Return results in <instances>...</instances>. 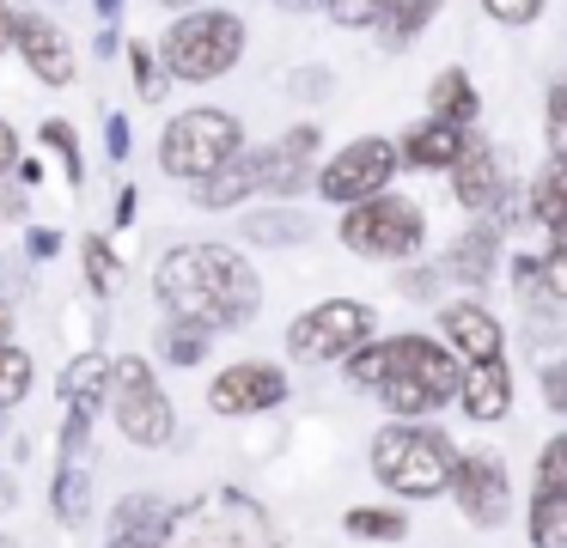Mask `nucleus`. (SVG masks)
<instances>
[{"label":"nucleus","mask_w":567,"mask_h":548,"mask_svg":"<svg viewBox=\"0 0 567 548\" xmlns=\"http://www.w3.org/2000/svg\"><path fill=\"white\" fill-rule=\"evenodd\" d=\"M111 153H116V158L128 153V122H123V116H111Z\"/></svg>","instance_id":"nucleus-41"},{"label":"nucleus","mask_w":567,"mask_h":548,"mask_svg":"<svg viewBox=\"0 0 567 548\" xmlns=\"http://www.w3.org/2000/svg\"><path fill=\"white\" fill-rule=\"evenodd\" d=\"M530 542L567 548V499H537V506H530Z\"/></svg>","instance_id":"nucleus-26"},{"label":"nucleus","mask_w":567,"mask_h":548,"mask_svg":"<svg viewBox=\"0 0 567 548\" xmlns=\"http://www.w3.org/2000/svg\"><path fill=\"white\" fill-rule=\"evenodd\" d=\"M55 518L62 524L86 518V463H80V445H68L62 475H55Z\"/></svg>","instance_id":"nucleus-23"},{"label":"nucleus","mask_w":567,"mask_h":548,"mask_svg":"<svg viewBox=\"0 0 567 548\" xmlns=\"http://www.w3.org/2000/svg\"><path fill=\"white\" fill-rule=\"evenodd\" d=\"M445 323V335H452V348L464 353L470 365H488V360H501V323H494L482 304H452V311L440 317Z\"/></svg>","instance_id":"nucleus-15"},{"label":"nucleus","mask_w":567,"mask_h":548,"mask_svg":"<svg viewBox=\"0 0 567 548\" xmlns=\"http://www.w3.org/2000/svg\"><path fill=\"white\" fill-rule=\"evenodd\" d=\"M452 494H457V506H464V518L476 524V530H494V524L506 518L513 487H506V469H501L494 451H470V457H457Z\"/></svg>","instance_id":"nucleus-10"},{"label":"nucleus","mask_w":567,"mask_h":548,"mask_svg":"<svg viewBox=\"0 0 567 548\" xmlns=\"http://www.w3.org/2000/svg\"><path fill=\"white\" fill-rule=\"evenodd\" d=\"M281 396H287V378L275 372L269 360H238L208 384V409L214 414H262Z\"/></svg>","instance_id":"nucleus-11"},{"label":"nucleus","mask_w":567,"mask_h":548,"mask_svg":"<svg viewBox=\"0 0 567 548\" xmlns=\"http://www.w3.org/2000/svg\"><path fill=\"white\" fill-rule=\"evenodd\" d=\"M202 348H208V335H202L196 323H172V329H165V353H172L177 365H196Z\"/></svg>","instance_id":"nucleus-30"},{"label":"nucleus","mask_w":567,"mask_h":548,"mask_svg":"<svg viewBox=\"0 0 567 548\" xmlns=\"http://www.w3.org/2000/svg\"><path fill=\"white\" fill-rule=\"evenodd\" d=\"M318 153V128H293L287 141H275V146H262L257 153V165H262V189H299V183L311 177L306 170V158Z\"/></svg>","instance_id":"nucleus-16"},{"label":"nucleus","mask_w":567,"mask_h":548,"mask_svg":"<svg viewBox=\"0 0 567 548\" xmlns=\"http://www.w3.org/2000/svg\"><path fill=\"white\" fill-rule=\"evenodd\" d=\"M281 7H318V0H281Z\"/></svg>","instance_id":"nucleus-46"},{"label":"nucleus","mask_w":567,"mask_h":548,"mask_svg":"<svg viewBox=\"0 0 567 548\" xmlns=\"http://www.w3.org/2000/svg\"><path fill=\"white\" fill-rule=\"evenodd\" d=\"M172 524H177L172 506L153 499V494H128V499H116V511H111V536L116 542H141V548H165Z\"/></svg>","instance_id":"nucleus-13"},{"label":"nucleus","mask_w":567,"mask_h":548,"mask_svg":"<svg viewBox=\"0 0 567 548\" xmlns=\"http://www.w3.org/2000/svg\"><path fill=\"white\" fill-rule=\"evenodd\" d=\"M494 195H501V165H494V153L482 141H470V153L457 158V201H464V207H488Z\"/></svg>","instance_id":"nucleus-18"},{"label":"nucleus","mask_w":567,"mask_h":548,"mask_svg":"<svg viewBox=\"0 0 567 548\" xmlns=\"http://www.w3.org/2000/svg\"><path fill=\"white\" fill-rule=\"evenodd\" d=\"M92 7H99V12H104V19H111V12H116V0H92Z\"/></svg>","instance_id":"nucleus-45"},{"label":"nucleus","mask_w":567,"mask_h":548,"mask_svg":"<svg viewBox=\"0 0 567 548\" xmlns=\"http://www.w3.org/2000/svg\"><path fill=\"white\" fill-rule=\"evenodd\" d=\"M342 524H348V536H372V542H396V536L409 530V524L396 518V511H384V506H354Z\"/></svg>","instance_id":"nucleus-25"},{"label":"nucleus","mask_w":567,"mask_h":548,"mask_svg":"<svg viewBox=\"0 0 567 548\" xmlns=\"http://www.w3.org/2000/svg\"><path fill=\"white\" fill-rule=\"evenodd\" d=\"M470 153V134L464 128H445V122H427L403 141V158L409 165H457Z\"/></svg>","instance_id":"nucleus-19"},{"label":"nucleus","mask_w":567,"mask_h":548,"mask_svg":"<svg viewBox=\"0 0 567 548\" xmlns=\"http://www.w3.org/2000/svg\"><path fill=\"white\" fill-rule=\"evenodd\" d=\"M348 378L360 390H379L391 414H427L445 396H457L464 372L445 348H433L427 335H396V341H367L348 360Z\"/></svg>","instance_id":"nucleus-2"},{"label":"nucleus","mask_w":567,"mask_h":548,"mask_svg":"<svg viewBox=\"0 0 567 548\" xmlns=\"http://www.w3.org/2000/svg\"><path fill=\"white\" fill-rule=\"evenodd\" d=\"M7 335H13V311L0 304V348H7Z\"/></svg>","instance_id":"nucleus-44"},{"label":"nucleus","mask_w":567,"mask_h":548,"mask_svg":"<svg viewBox=\"0 0 567 548\" xmlns=\"http://www.w3.org/2000/svg\"><path fill=\"white\" fill-rule=\"evenodd\" d=\"M537 499H567V433L543 445V463H537Z\"/></svg>","instance_id":"nucleus-27"},{"label":"nucleus","mask_w":567,"mask_h":548,"mask_svg":"<svg viewBox=\"0 0 567 548\" xmlns=\"http://www.w3.org/2000/svg\"><path fill=\"white\" fill-rule=\"evenodd\" d=\"M55 244H62L55 231H31V250H38V256H55Z\"/></svg>","instance_id":"nucleus-43"},{"label":"nucleus","mask_w":567,"mask_h":548,"mask_svg":"<svg viewBox=\"0 0 567 548\" xmlns=\"http://www.w3.org/2000/svg\"><path fill=\"white\" fill-rule=\"evenodd\" d=\"M549 116H555V128H567V80H555V92H549Z\"/></svg>","instance_id":"nucleus-39"},{"label":"nucleus","mask_w":567,"mask_h":548,"mask_svg":"<svg viewBox=\"0 0 567 548\" xmlns=\"http://www.w3.org/2000/svg\"><path fill=\"white\" fill-rule=\"evenodd\" d=\"M543 396H549L555 409H567V365H549V378H543Z\"/></svg>","instance_id":"nucleus-38"},{"label":"nucleus","mask_w":567,"mask_h":548,"mask_svg":"<svg viewBox=\"0 0 567 548\" xmlns=\"http://www.w3.org/2000/svg\"><path fill=\"white\" fill-rule=\"evenodd\" d=\"M128 61H135V92H141V97H159V92H165V80H159V61L147 55V43L128 49Z\"/></svg>","instance_id":"nucleus-34"},{"label":"nucleus","mask_w":567,"mask_h":548,"mask_svg":"<svg viewBox=\"0 0 567 548\" xmlns=\"http://www.w3.org/2000/svg\"><path fill=\"white\" fill-rule=\"evenodd\" d=\"M25 390H31V353H19L13 341H7V348H0V409H13Z\"/></svg>","instance_id":"nucleus-28"},{"label":"nucleus","mask_w":567,"mask_h":548,"mask_svg":"<svg viewBox=\"0 0 567 548\" xmlns=\"http://www.w3.org/2000/svg\"><path fill=\"white\" fill-rule=\"evenodd\" d=\"M457 396H464V414H470V421H501V414L513 409V378H506L501 360L470 365L464 384H457Z\"/></svg>","instance_id":"nucleus-17"},{"label":"nucleus","mask_w":567,"mask_h":548,"mask_svg":"<svg viewBox=\"0 0 567 548\" xmlns=\"http://www.w3.org/2000/svg\"><path fill=\"white\" fill-rule=\"evenodd\" d=\"M13 24H19V12H13V7H7V0H0V49L13 43Z\"/></svg>","instance_id":"nucleus-42"},{"label":"nucleus","mask_w":567,"mask_h":548,"mask_svg":"<svg viewBox=\"0 0 567 548\" xmlns=\"http://www.w3.org/2000/svg\"><path fill=\"white\" fill-rule=\"evenodd\" d=\"M233 158H238V122L226 110H184L159 141V165L189 183H208Z\"/></svg>","instance_id":"nucleus-5"},{"label":"nucleus","mask_w":567,"mask_h":548,"mask_svg":"<svg viewBox=\"0 0 567 548\" xmlns=\"http://www.w3.org/2000/svg\"><path fill=\"white\" fill-rule=\"evenodd\" d=\"M433 104V122H445V128H470V116H476V85L464 80V73H440L427 92Z\"/></svg>","instance_id":"nucleus-21"},{"label":"nucleus","mask_w":567,"mask_h":548,"mask_svg":"<svg viewBox=\"0 0 567 548\" xmlns=\"http://www.w3.org/2000/svg\"><path fill=\"white\" fill-rule=\"evenodd\" d=\"M372 475H379L391 494H409V499H433L452 487L457 475V451L445 445L433 426H384L372 438Z\"/></svg>","instance_id":"nucleus-3"},{"label":"nucleus","mask_w":567,"mask_h":548,"mask_svg":"<svg viewBox=\"0 0 567 548\" xmlns=\"http://www.w3.org/2000/svg\"><path fill=\"white\" fill-rule=\"evenodd\" d=\"M86 280H92L99 292H111L116 280H123V275H116V256H111V244L86 238Z\"/></svg>","instance_id":"nucleus-31"},{"label":"nucleus","mask_w":567,"mask_h":548,"mask_svg":"<svg viewBox=\"0 0 567 548\" xmlns=\"http://www.w3.org/2000/svg\"><path fill=\"white\" fill-rule=\"evenodd\" d=\"M488 250H494V231H476L470 244H457V250H452L457 280H488Z\"/></svg>","instance_id":"nucleus-29"},{"label":"nucleus","mask_w":567,"mask_h":548,"mask_svg":"<svg viewBox=\"0 0 567 548\" xmlns=\"http://www.w3.org/2000/svg\"><path fill=\"white\" fill-rule=\"evenodd\" d=\"M372 335V311L354 299H330L318 311H306L293 329H287V348L293 360H342V353H360V341Z\"/></svg>","instance_id":"nucleus-8"},{"label":"nucleus","mask_w":567,"mask_h":548,"mask_svg":"<svg viewBox=\"0 0 567 548\" xmlns=\"http://www.w3.org/2000/svg\"><path fill=\"white\" fill-rule=\"evenodd\" d=\"M543 280H549L555 299H567V231H555L549 256H543Z\"/></svg>","instance_id":"nucleus-35"},{"label":"nucleus","mask_w":567,"mask_h":548,"mask_svg":"<svg viewBox=\"0 0 567 548\" xmlns=\"http://www.w3.org/2000/svg\"><path fill=\"white\" fill-rule=\"evenodd\" d=\"M159 7H196V0H159Z\"/></svg>","instance_id":"nucleus-47"},{"label":"nucleus","mask_w":567,"mask_h":548,"mask_svg":"<svg viewBox=\"0 0 567 548\" xmlns=\"http://www.w3.org/2000/svg\"><path fill=\"white\" fill-rule=\"evenodd\" d=\"M391 165H396V146H391V141H354V146H342V153L323 165L318 189L330 195V201L360 207V201H372V195L384 189Z\"/></svg>","instance_id":"nucleus-9"},{"label":"nucleus","mask_w":567,"mask_h":548,"mask_svg":"<svg viewBox=\"0 0 567 548\" xmlns=\"http://www.w3.org/2000/svg\"><path fill=\"white\" fill-rule=\"evenodd\" d=\"M111 378H116V426H123V438L128 445H165L177 414H172V396L159 390V378L147 372V360L128 353V360L111 365Z\"/></svg>","instance_id":"nucleus-6"},{"label":"nucleus","mask_w":567,"mask_h":548,"mask_svg":"<svg viewBox=\"0 0 567 548\" xmlns=\"http://www.w3.org/2000/svg\"><path fill=\"white\" fill-rule=\"evenodd\" d=\"M433 7H440V0H391V7H384V19H379V37L391 49H403L409 37L421 31V24L433 19Z\"/></svg>","instance_id":"nucleus-24"},{"label":"nucleus","mask_w":567,"mask_h":548,"mask_svg":"<svg viewBox=\"0 0 567 548\" xmlns=\"http://www.w3.org/2000/svg\"><path fill=\"white\" fill-rule=\"evenodd\" d=\"M384 7H391V0H330L336 24H379Z\"/></svg>","instance_id":"nucleus-33"},{"label":"nucleus","mask_w":567,"mask_h":548,"mask_svg":"<svg viewBox=\"0 0 567 548\" xmlns=\"http://www.w3.org/2000/svg\"><path fill=\"white\" fill-rule=\"evenodd\" d=\"M159 299L177 323L202 329H245L262 304V287L250 275V262L226 244H177L159 262Z\"/></svg>","instance_id":"nucleus-1"},{"label":"nucleus","mask_w":567,"mask_h":548,"mask_svg":"<svg viewBox=\"0 0 567 548\" xmlns=\"http://www.w3.org/2000/svg\"><path fill=\"white\" fill-rule=\"evenodd\" d=\"M0 548H19V542H13V536H0Z\"/></svg>","instance_id":"nucleus-48"},{"label":"nucleus","mask_w":567,"mask_h":548,"mask_svg":"<svg viewBox=\"0 0 567 548\" xmlns=\"http://www.w3.org/2000/svg\"><path fill=\"white\" fill-rule=\"evenodd\" d=\"M342 244L360 256H409L421 244V207L403 195H372V201L348 207Z\"/></svg>","instance_id":"nucleus-7"},{"label":"nucleus","mask_w":567,"mask_h":548,"mask_svg":"<svg viewBox=\"0 0 567 548\" xmlns=\"http://www.w3.org/2000/svg\"><path fill=\"white\" fill-rule=\"evenodd\" d=\"M13 43L25 55V68L38 73L43 85H74V43H68L62 24H50L43 12H19Z\"/></svg>","instance_id":"nucleus-12"},{"label":"nucleus","mask_w":567,"mask_h":548,"mask_svg":"<svg viewBox=\"0 0 567 548\" xmlns=\"http://www.w3.org/2000/svg\"><path fill=\"white\" fill-rule=\"evenodd\" d=\"M238 55H245V24L233 12H189L165 31V68L189 85L220 80Z\"/></svg>","instance_id":"nucleus-4"},{"label":"nucleus","mask_w":567,"mask_h":548,"mask_svg":"<svg viewBox=\"0 0 567 548\" xmlns=\"http://www.w3.org/2000/svg\"><path fill=\"white\" fill-rule=\"evenodd\" d=\"M43 146H55V153H62V165H68V177L80 183V146H74V128H68V122H43Z\"/></svg>","instance_id":"nucleus-32"},{"label":"nucleus","mask_w":567,"mask_h":548,"mask_svg":"<svg viewBox=\"0 0 567 548\" xmlns=\"http://www.w3.org/2000/svg\"><path fill=\"white\" fill-rule=\"evenodd\" d=\"M250 189H262V165H257V153L233 158V165H226V170H214L208 183H196L202 207H233L238 195H250Z\"/></svg>","instance_id":"nucleus-20"},{"label":"nucleus","mask_w":567,"mask_h":548,"mask_svg":"<svg viewBox=\"0 0 567 548\" xmlns=\"http://www.w3.org/2000/svg\"><path fill=\"white\" fill-rule=\"evenodd\" d=\"M530 207H537L543 226L567 231V158H549L537 177V189H530Z\"/></svg>","instance_id":"nucleus-22"},{"label":"nucleus","mask_w":567,"mask_h":548,"mask_svg":"<svg viewBox=\"0 0 567 548\" xmlns=\"http://www.w3.org/2000/svg\"><path fill=\"white\" fill-rule=\"evenodd\" d=\"M482 7H488L501 24H530L543 12V0H482Z\"/></svg>","instance_id":"nucleus-37"},{"label":"nucleus","mask_w":567,"mask_h":548,"mask_svg":"<svg viewBox=\"0 0 567 548\" xmlns=\"http://www.w3.org/2000/svg\"><path fill=\"white\" fill-rule=\"evenodd\" d=\"M250 238L257 244H287V238H299V219H287V214H262V219H250Z\"/></svg>","instance_id":"nucleus-36"},{"label":"nucleus","mask_w":567,"mask_h":548,"mask_svg":"<svg viewBox=\"0 0 567 548\" xmlns=\"http://www.w3.org/2000/svg\"><path fill=\"white\" fill-rule=\"evenodd\" d=\"M13 158H19V141H13V128H7V122H0V170L13 165Z\"/></svg>","instance_id":"nucleus-40"},{"label":"nucleus","mask_w":567,"mask_h":548,"mask_svg":"<svg viewBox=\"0 0 567 548\" xmlns=\"http://www.w3.org/2000/svg\"><path fill=\"white\" fill-rule=\"evenodd\" d=\"M226 511H214V518H196V530H189L184 548H262V518L250 506H238V499H220Z\"/></svg>","instance_id":"nucleus-14"}]
</instances>
